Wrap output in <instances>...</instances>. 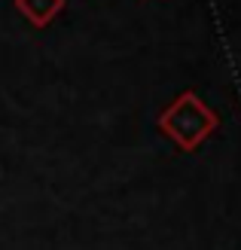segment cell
<instances>
[{
  "instance_id": "6da1fadb",
  "label": "cell",
  "mask_w": 241,
  "mask_h": 250,
  "mask_svg": "<svg viewBox=\"0 0 241 250\" xmlns=\"http://www.w3.org/2000/svg\"><path fill=\"white\" fill-rule=\"evenodd\" d=\"M156 125L168 141H174L183 149V153H193V149H198L214 131L220 128V116L214 113L196 92H180L159 113Z\"/></svg>"
},
{
  "instance_id": "7a4b0ae2",
  "label": "cell",
  "mask_w": 241,
  "mask_h": 250,
  "mask_svg": "<svg viewBox=\"0 0 241 250\" xmlns=\"http://www.w3.org/2000/svg\"><path fill=\"white\" fill-rule=\"evenodd\" d=\"M16 9L34 24V28H46V24L65 9V0H16Z\"/></svg>"
}]
</instances>
